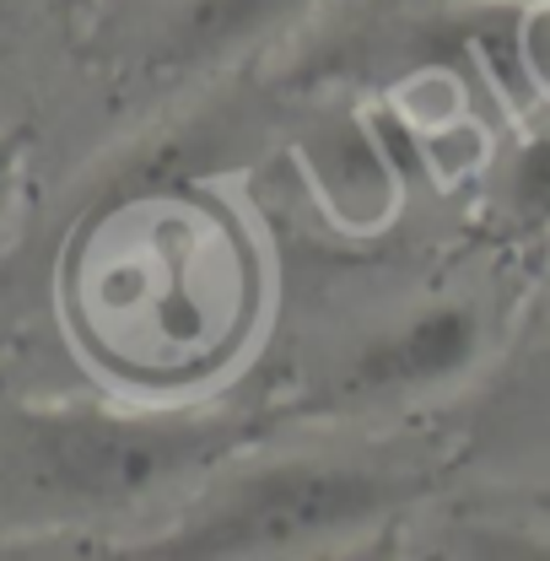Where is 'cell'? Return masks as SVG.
<instances>
[{
	"instance_id": "6da1fadb",
	"label": "cell",
	"mask_w": 550,
	"mask_h": 561,
	"mask_svg": "<svg viewBox=\"0 0 550 561\" xmlns=\"http://www.w3.org/2000/svg\"><path fill=\"white\" fill-rule=\"evenodd\" d=\"M260 421L221 405H27L16 459L27 486L70 518L136 513L227 470Z\"/></svg>"
},
{
	"instance_id": "7a4b0ae2",
	"label": "cell",
	"mask_w": 550,
	"mask_h": 561,
	"mask_svg": "<svg viewBox=\"0 0 550 561\" xmlns=\"http://www.w3.org/2000/svg\"><path fill=\"white\" fill-rule=\"evenodd\" d=\"M421 491V470L373 454H286L254 459L243 470L227 465L162 535L136 551L162 561L297 557L378 529Z\"/></svg>"
},
{
	"instance_id": "3957f363",
	"label": "cell",
	"mask_w": 550,
	"mask_h": 561,
	"mask_svg": "<svg viewBox=\"0 0 550 561\" xmlns=\"http://www.w3.org/2000/svg\"><path fill=\"white\" fill-rule=\"evenodd\" d=\"M485 351V319L475 302L443 297L405 313L383 335L345 362L341 383L330 389V405L373 411V405H400L415 394H432L454 378H465Z\"/></svg>"
},
{
	"instance_id": "277c9868",
	"label": "cell",
	"mask_w": 550,
	"mask_h": 561,
	"mask_svg": "<svg viewBox=\"0 0 550 561\" xmlns=\"http://www.w3.org/2000/svg\"><path fill=\"white\" fill-rule=\"evenodd\" d=\"M319 0H173L151 49V66L162 76H195L227 66L243 49L275 38L280 27L302 22Z\"/></svg>"
},
{
	"instance_id": "5b68a950",
	"label": "cell",
	"mask_w": 550,
	"mask_h": 561,
	"mask_svg": "<svg viewBox=\"0 0 550 561\" xmlns=\"http://www.w3.org/2000/svg\"><path fill=\"white\" fill-rule=\"evenodd\" d=\"M507 206L524 227H550V125L524 140L507 173Z\"/></svg>"
},
{
	"instance_id": "8992f818",
	"label": "cell",
	"mask_w": 550,
	"mask_h": 561,
	"mask_svg": "<svg viewBox=\"0 0 550 561\" xmlns=\"http://www.w3.org/2000/svg\"><path fill=\"white\" fill-rule=\"evenodd\" d=\"M22 190H27V157L22 140L11 130H0V260L16 238V216H22Z\"/></svg>"
},
{
	"instance_id": "52a82bcc",
	"label": "cell",
	"mask_w": 550,
	"mask_h": 561,
	"mask_svg": "<svg viewBox=\"0 0 550 561\" xmlns=\"http://www.w3.org/2000/svg\"><path fill=\"white\" fill-rule=\"evenodd\" d=\"M33 11H38V0H0V70L16 60V49L33 27Z\"/></svg>"
},
{
	"instance_id": "ba28073f",
	"label": "cell",
	"mask_w": 550,
	"mask_h": 561,
	"mask_svg": "<svg viewBox=\"0 0 550 561\" xmlns=\"http://www.w3.org/2000/svg\"><path fill=\"white\" fill-rule=\"evenodd\" d=\"M546 330H550V286H546Z\"/></svg>"
},
{
	"instance_id": "9c48e42d",
	"label": "cell",
	"mask_w": 550,
	"mask_h": 561,
	"mask_svg": "<svg viewBox=\"0 0 550 561\" xmlns=\"http://www.w3.org/2000/svg\"><path fill=\"white\" fill-rule=\"evenodd\" d=\"M70 5H92V0H70Z\"/></svg>"
}]
</instances>
